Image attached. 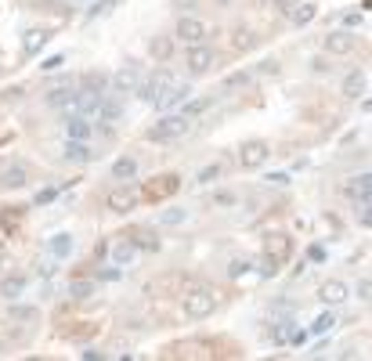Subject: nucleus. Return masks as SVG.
<instances>
[{
    "instance_id": "nucleus-8",
    "label": "nucleus",
    "mask_w": 372,
    "mask_h": 361,
    "mask_svg": "<svg viewBox=\"0 0 372 361\" xmlns=\"http://www.w3.org/2000/svg\"><path fill=\"white\" fill-rule=\"evenodd\" d=\"M98 329H101L98 321H87V325H83V318H69V321H58L55 332H58V336H66V340H76V343H80V340H91Z\"/></svg>"
},
{
    "instance_id": "nucleus-7",
    "label": "nucleus",
    "mask_w": 372,
    "mask_h": 361,
    "mask_svg": "<svg viewBox=\"0 0 372 361\" xmlns=\"http://www.w3.org/2000/svg\"><path fill=\"white\" fill-rule=\"evenodd\" d=\"M213 66H217V51L213 47H207V44H191L188 47V69L196 72V76L210 72Z\"/></svg>"
},
{
    "instance_id": "nucleus-13",
    "label": "nucleus",
    "mask_w": 372,
    "mask_h": 361,
    "mask_svg": "<svg viewBox=\"0 0 372 361\" xmlns=\"http://www.w3.org/2000/svg\"><path fill=\"white\" fill-rule=\"evenodd\" d=\"M347 282H336V278H332V282H322V289H318V296H322V304H343V300H347Z\"/></svg>"
},
{
    "instance_id": "nucleus-2",
    "label": "nucleus",
    "mask_w": 372,
    "mask_h": 361,
    "mask_svg": "<svg viewBox=\"0 0 372 361\" xmlns=\"http://www.w3.org/2000/svg\"><path fill=\"white\" fill-rule=\"evenodd\" d=\"M159 354L174 361H213V358H239L242 347L224 336H202V340H174Z\"/></svg>"
},
{
    "instance_id": "nucleus-9",
    "label": "nucleus",
    "mask_w": 372,
    "mask_h": 361,
    "mask_svg": "<svg viewBox=\"0 0 372 361\" xmlns=\"http://www.w3.org/2000/svg\"><path fill=\"white\" fill-rule=\"evenodd\" d=\"M267 163V145L264 141H246V145L239 148V166L242 170H256V166Z\"/></svg>"
},
{
    "instance_id": "nucleus-17",
    "label": "nucleus",
    "mask_w": 372,
    "mask_h": 361,
    "mask_svg": "<svg viewBox=\"0 0 372 361\" xmlns=\"http://www.w3.org/2000/svg\"><path fill=\"white\" fill-rule=\"evenodd\" d=\"M4 271H8V256L0 253V275H4Z\"/></svg>"
},
{
    "instance_id": "nucleus-3",
    "label": "nucleus",
    "mask_w": 372,
    "mask_h": 361,
    "mask_svg": "<svg viewBox=\"0 0 372 361\" xmlns=\"http://www.w3.org/2000/svg\"><path fill=\"white\" fill-rule=\"evenodd\" d=\"M177 191H181V177L177 174H156V177H148L145 185L137 188V199L156 206V202H166L170 196H177Z\"/></svg>"
},
{
    "instance_id": "nucleus-5",
    "label": "nucleus",
    "mask_w": 372,
    "mask_h": 361,
    "mask_svg": "<svg viewBox=\"0 0 372 361\" xmlns=\"http://www.w3.org/2000/svg\"><path fill=\"white\" fill-rule=\"evenodd\" d=\"M174 33H177V40H185V44L191 47V44H207V36H210V25L202 22V18H191V15H185V18H177Z\"/></svg>"
},
{
    "instance_id": "nucleus-11",
    "label": "nucleus",
    "mask_w": 372,
    "mask_h": 361,
    "mask_svg": "<svg viewBox=\"0 0 372 361\" xmlns=\"http://www.w3.org/2000/svg\"><path fill=\"white\" fill-rule=\"evenodd\" d=\"M326 51H329V55H351V51H358V36L336 29V33L326 36Z\"/></svg>"
},
{
    "instance_id": "nucleus-6",
    "label": "nucleus",
    "mask_w": 372,
    "mask_h": 361,
    "mask_svg": "<svg viewBox=\"0 0 372 361\" xmlns=\"http://www.w3.org/2000/svg\"><path fill=\"white\" fill-rule=\"evenodd\" d=\"M191 131V120L188 116H170V120H163V123H156L148 131V137L152 141H174V137H185Z\"/></svg>"
},
{
    "instance_id": "nucleus-16",
    "label": "nucleus",
    "mask_w": 372,
    "mask_h": 361,
    "mask_svg": "<svg viewBox=\"0 0 372 361\" xmlns=\"http://www.w3.org/2000/svg\"><path fill=\"white\" fill-rule=\"evenodd\" d=\"M343 87H347V94H362V87H365V72H351Z\"/></svg>"
},
{
    "instance_id": "nucleus-4",
    "label": "nucleus",
    "mask_w": 372,
    "mask_h": 361,
    "mask_svg": "<svg viewBox=\"0 0 372 361\" xmlns=\"http://www.w3.org/2000/svg\"><path fill=\"white\" fill-rule=\"evenodd\" d=\"M264 256H267V264H289L293 260V239L286 235V231H267L264 235Z\"/></svg>"
},
{
    "instance_id": "nucleus-14",
    "label": "nucleus",
    "mask_w": 372,
    "mask_h": 361,
    "mask_svg": "<svg viewBox=\"0 0 372 361\" xmlns=\"http://www.w3.org/2000/svg\"><path fill=\"white\" fill-rule=\"evenodd\" d=\"M148 51H152V58H156V62H163V58H170V51H174V40H170V36H156Z\"/></svg>"
},
{
    "instance_id": "nucleus-12",
    "label": "nucleus",
    "mask_w": 372,
    "mask_h": 361,
    "mask_svg": "<svg viewBox=\"0 0 372 361\" xmlns=\"http://www.w3.org/2000/svg\"><path fill=\"white\" fill-rule=\"evenodd\" d=\"M256 40H261V36H256L253 29H246V25H239V29L228 36V47L235 51V55H246L250 47H256Z\"/></svg>"
},
{
    "instance_id": "nucleus-15",
    "label": "nucleus",
    "mask_w": 372,
    "mask_h": 361,
    "mask_svg": "<svg viewBox=\"0 0 372 361\" xmlns=\"http://www.w3.org/2000/svg\"><path fill=\"white\" fill-rule=\"evenodd\" d=\"M131 174H137V163L134 159H120L116 166H112V177H131Z\"/></svg>"
},
{
    "instance_id": "nucleus-10",
    "label": "nucleus",
    "mask_w": 372,
    "mask_h": 361,
    "mask_svg": "<svg viewBox=\"0 0 372 361\" xmlns=\"http://www.w3.org/2000/svg\"><path fill=\"white\" fill-rule=\"evenodd\" d=\"M105 206H109L112 213H131L134 206H141L137 188H116V191H109V196H105Z\"/></svg>"
},
{
    "instance_id": "nucleus-1",
    "label": "nucleus",
    "mask_w": 372,
    "mask_h": 361,
    "mask_svg": "<svg viewBox=\"0 0 372 361\" xmlns=\"http://www.w3.org/2000/svg\"><path fill=\"white\" fill-rule=\"evenodd\" d=\"M221 304H224V289L207 282V278H188L185 275L181 286H177V307H181V318H188V321L210 318Z\"/></svg>"
}]
</instances>
